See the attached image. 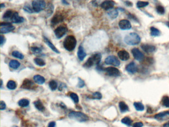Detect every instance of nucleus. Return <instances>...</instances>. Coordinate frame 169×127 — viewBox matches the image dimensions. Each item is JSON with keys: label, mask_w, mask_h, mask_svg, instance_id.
<instances>
[{"label": "nucleus", "mask_w": 169, "mask_h": 127, "mask_svg": "<svg viewBox=\"0 0 169 127\" xmlns=\"http://www.w3.org/2000/svg\"><path fill=\"white\" fill-rule=\"evenodd\" d=\"M77 41L75 36L72 35L67 36L63 42L64 48L68 51H72L75 50L76 46Z\"/></svg>", "instance_id": "nucleus-1"}, {"label": "nucleus", "mask_w": 169, "mask_h": 127, "mask_svg": "<svg viewBox=\"0 0 169 127\" xmlns=\"http://www.w3.org/2000/svg\"><path fill=\"white\" fill-rule=\"evenodd\" d=\"M124 41L129 45H136L141 41V38L139 35L136 33H130L126 36L124 38Z\"/></svg>", "instance_id": "nucleus-2"}, {"label": "nucleus", "mask_w": 169, "mask_h": 127, "mask_svg": "<svg viewBox=\"0 0 169 127\" xmlns=\"http://www.w3.org/2000/svg\"><path fill=\"white\" fill-rule=\"evenodd\" d=\"M102 59V55L100 53H96L91 56L84 65V67H90L94 65L98 66L100 63Z\"/></svg>", "instance_id": "nucleus-3"}, {"label": "nucleus", "mask_w": 169, "mask_h": 127, "mask_svg": "<svg viewBox=\"0 0 169 127\" xmlns=\"http://www.w3.org/2000/svg\"><path fill=\"white\" fill-rule=\"evenodd\" d=\"M68 117L71 119H74L80 122H85L89 119L88 117L86 114L81 112L72 111L69 113Z\"/></svg>", "instance_id": "nucleus-4"}, {"label": "nucleus", "mask_w": 169, "mask_h": 127, "mask_svg": "<svg viewBox=\"0 0 169 127\" xmlns=\"http://www.w3.org/2000/svg\"><path fill=\"white\" fill-rule=\"evenodd\" d=\"M46 4L44 0H33L32 2V8L36 12L44 10L46 8Z\"/></svg>", "instance_id": "nucleus-5"}, {"label": "nucleus", "mask_w": 169, "mask_h": 127, "mask_svg": "<svg viewBox=\"0 0 169 127\" xmlns=\"http://www.w3.org/2000/svg\"><path fill=\"white\" fill-rule=\"evenodd\" d=\"M15 29L14 26L10 22H2L1 24L0 32L1 34H6L13 31Z\"/></svg>", "instance_id": "nucleus-6"}, {"label": "nucleus", "mask_w": 169, "mask_h": 127, "mask_svg": "<svg viewBox=\"0 0 169 127\" xmlns=\"http://www.w3.org/2000/svg\"><path fill=\"white\" fill-rule=\"evenodd\" d=\"M105 63L107 65H111L115 67H118L120 65V61L115 56H109L107 57L105 60Z\"/></svg>", "instance_id": "nucleus-7"}, {"label": "nucleus", "mask_w": 169, "mask_h": 127, "mask_svg": "<svg viewBox=\"0 0 169 127\" xmlns=\"http://www.w3.org/2000/svg\"><path fill=\"white\" fill-rule=\"evenodd\" d=\"M67 27L63 25L60 26L57 28L54 31L56 37L58 39L62 38L67 33Z\"/></svg>", "instance_id": "nucleus-8"}, {"label": "nucleus", "mask_w": 169, "mask_h": 127, "mask_svg": "<svg viewBox=\"0 0 169 127\" xmlns=\"http://www.w3.org/2000/svg\"><path fill=\"white\" fill-rule=\"evenodd\" d=\"M104 70L106 72L108 75L110 76L117 77L121 75L120 71L117 68H116V67H106Z\"/></svg>", "instance_id": "nucleus-9"}, {"label": "nucleus", "mask_w": 169, "mask_h": 127, "mask_svg": "<svg viewBox=\"0 0 169 127\" xmlns=\"http://www.w3.org/2000/svg\"><path fill=\"white\" fill-rule=\"evenodd\" d=\"M131 53L134 59L138 61H141L144 58V54L138 48L133 49L131 50Z\"/></svg>", "instance_id": "nucleus-10"}, {"label": "nucleus", "mask_w": 169, "mask_h": 127, "mask_svg": "<svg viewBox=\"0 0 169 127\" xmlns=\"http://www.w3.org/2000/svg\"><path fill=\"white\" fill-rule=\"evenodd\" d=\"M24 20L25 19L23 17L19 16L17 12H14L10 21L14 24H20L24 22Z\"/></svg>", "instance_id": "nucleus-11"}, {"label": "nucleus", "mask_w": 169, "mask_h": 127, "mask_svg": "<svg viewBox=\"0 0 169 127\" xmlns=\"http://www.w3.org/2000/svg\"><path fill=\"white\" fill-rule=\"evenodd\" d=\"M154 118L158 121H163L169 119V111H163L155 115Z\"/></svg>", "instance_id": "nucleus-12"}, {"label": "nucleus", "mask_w": 169, "mask_h": 127, "mask_svg": "<svg viewBox=\"0 0 169 127\" xmlns=\"http://www.w3.org/2000/svg\"><path fill=\"white\" fill-rule=\"evenodd\" d=\"M115 2L112 0H106L101 4V7L105 10H109L113 8L115 5Z\"/></svg>", "instance_id": "nucleus-13"}, {"label": "nucleus", "mask_w": 169, "mask_h": 127, "mask_svg": "<svg viewBox=\"0 0 169 127\" xmlns=\"http://www.w3.org/2000/svg\"><path fill=\"white\" fill-rule=\"evenodd\" d=\"M120 28L122 30H129L131 28V25L129 20H122L120 21L118 23Z\"/></svg>", "instance_id": "nucleus-14"}, {"label": "nucleus", "mask_w": 169, "mask_h": 127, "mask_svg": "<svg viewBox=\"0 0 169 127\" xmlns=\"http://www.w3.org/2000/svg\"><path fill=\"white\" fill-rule=\"evenodd\" d=\"M64 20V17L61 14H56L53 16V17L52 19L51 24L52 26H54L62 22Z\"/></svg>", "instance_id": "nucleus-15"}, {"label": "nucleus", "mask_w": 169, "mask_h": 127, "mask_svg": "<svg viewBox=\"0 0 169 127\" xmlns=\"http://www.w3.org/2000/svg\"><path fill=\"white\" fill-rule=\"evenodd\" d=\"M35 87L34 83L28 79H25L21 85V88L26 89H33Z\"/></svg>", "instance_id": "nucleus-16"}, {"label": "nucleus", "mask_w": 169, "mask_h": 127, "mask_svg": "<svg viewBox=\"0 0 169 127\" xmlns=\"http://www.w3.org/2000/svg\"><path fill=\"white\" fill-rule=\"evenodd\" d=\"M126 69L129 72L134 74L138 71V67L134 62H131L126 66Z\"/></svg>", "instance_id": "nucleus-17"}, {"label": "nucleus", "mask_w": 169, "mask_h": 127, "mask_svg": "<svg viewBox=\"0 0 169 127\" xmlns=\"http://www.w3.org/2000/svg\"><path fill=\"white\" fill-rule=\"evenodd\" d=\"M141 48L144 51L147 53H152L155 51L156 50V47L150 44H142L141 45Z\"/></svg>", "instance_id": "nucleus-18"}, {"label": "nucleus", "mask_w": 169, "mask_h": 127, "mask_svg": "<svg viewBox=\"0 0 169 127\" xmlns=\"http://www.w3.org/2000/svg\"><path fill=\"white\" fill-rule=\"evenodd\" d=\"M118 55L120 59L123 61H127L130 59L129 53L125 50H121L118 53Z\"/></svg>", "instance_id": "nucleus-19"}, {"label": "nucleus", "mask_w": 169, "mask_h": 127, "mask_svg": "<svg viewBox=\"0 0 169 127\" xmlns=\"http://www.w3.org/2000/svg\"><path fill=\"white\" fill-rule=\"evenodd\" d=\"M77 56L79 60L80 61H83L86 56V53H85L84 48L81 45L79 46L77 51Z\"/></svg>", "instance_id": "nucleus-20"}, {"label": "nucleus", "mask_w": 169, "mask_h": 127, "mask_svg": "<svg viewBox=\"0 0 169 127\" xmlns=\"http://www.w3.org/2000/svg\"><path fill=\"white\" fill-rule=\"evenodd\" d=\"M44 42H45V43L50 48V49H52L54 52H55L56 53L59 54L60 52L59 50L57 49V48L56 47L54 46V45L47 38H46V37H44Z\"/></svg>", "instance_id": "nucleus-21"}, {"label": "nucleus", "mask_w": 169, "mask_h": 127, "mask_svg": "<svg viewBox=\"0 0 169 127\" xmlns=\"http://www.w3.org/2000/svg\"><path fill=\"white\" fill-rule=\"evenodd\" d=\"M33 80L35 83L39 84H42L45 82V79L43 76L38 75H35L33 77Z\"/></svg>", "instance_id": "nucleus-22"}, {"label": "nucleus", "mask_w": 169, "mask_h": 127, "mask_svg": "<svg viewBox=\"0 0 169 127\" xmlns=\"http://www.w3.org/2000/svg\"><path fill=\"white\" fill-rule=\"evenodd\" d=\"M13 12H13L12 10H7L6 12H4L3 16V19L5 20L10 21L12 17Z\"/></svg>", "instance_id": "nucleus-23"}, {"label": "nucleus", "mask_w": 169, "mask_h": 127, "mask_svg": "<svg viewBox=\"0 0 169 127\" xmlns=\"http://www.w3.org/2000/svg\"><path fill=\"white\" fill-rule=\"evenodd\" d=\"M119 108L122 113H125L129 110L128 106L126 104L125 102L121 101L119 103Z\"/></svg>", "instance_id": "nucleus-24"}, {"label": "nucleus", "mask_w": 169, "mask_h": 127, "mask_svg": "<svg viewBox=\"0 0 169 127\" xmlns=\"http://www.w3.org/2000/svg\"><path fill=\"white\" fill-rule=\"evenodd\" d=\"M108 15L110 17L112 20H114L116 19L118 17V12L117 9H115L113 10L110 11V12H108Z\"/></svg>", "instance_id": "nucleus-25"}, {"label": "nucleus", "mask_w": 169, "mask_h": 127, "mask_svg": "<svg viewBox=\"0 0 169 127\" xmlns=\"http://www.w3.org/2000/svg\"><path fill=\"white\" fill-rule=\"evenodd\" d=\"M20 65V62L16 60H11L9 63V66L13 69H18Z\"/></svg>", "instance_id": "nucleus-26"}, {"label": "nucleus", "mask_w": 169, "mask_h": 127, "mask_svg": "<svg viewBox=\"0 0 169 127\" xmlns=\"http://www.w3.org/2000/svg\"><path fill=\"white\" fill-rule=\"evenodd\" d=\"M34 104L35 107L39 110L40 111H43L45 110V107L43 105L42 103L40 101L37 100L36 101L34 102Z\"/></svg>", "instance_id": "nucleus-27"}, {"label": "nucleus", "mask_w": 169, "mask_h": 127, "mask_svg": "<svg viewBox=\"0 0 169 127\" xmlns=\"http://www.w3.org/2000/svg\"><path fill=\"white\" fill-rule=\"evenodd\" d=\"M135 109L138 111H142L144 110V106L141 102H135L134 104Z\"/></svg>", "instance_id": "nucleus-28"}, {"label": "nucleus", "mask_w": 169, "mask_h": 127, "mask_svg": "<svg viewBox=\"0 0 169 127\" xmlns=\"http://www.w3.org/2000/svg\"><path fill=\"white\" fill-rule=\"evenodd\" d=\"M150 34L152 36H159L160 35V31L154 27H151L150 28Z\"/></svg>", "instance_id": "nucleus-29"}, {"label": "nucleus", "mask_w": 169, "mask_h": 127, "mask_svg": "<svg viewBox=\"0 0 169 127\" xmlns=\"http://www.w3.org/2000/svg\"><path fill=\"white\" fill-rule=\"evenodd\" d=\"M18 104L20 107H27L29 104V101L26 99H21L19 101Z\"/></svg>", "instance_id": "nucleus-30"}, {"label": "nucleus", "mask_w": 169, "mask_h": 127, "mask_svg": "<svg viewBox=\"0 0 169 127\" xmlns=\"http://www.w3.org/2000/svg\"><path fill=\"white\" fill-rule=\"evenodd\" d=\"M16 83L13 80H10L8 81L7 87L9 89L13 90L16 88Z\"/></svg>", "instance_id": "nucleus-31"}, {"label": "nucleus", "mask_w": 169, "mask_h": 127, "mask_svg": "<svg viewBox=\"0 0 169 127\" xmlns=\"http://www.w3.org/2000/svg\"><path fill=\"white\" fill-rule=\"evenodd\" d=\"M121 122L122 124H125L128 126H130L133 123L132 120L130 119V117H126L124 118L123 119H122Z\"/></svg>", "instance_id": "nucleus-32"}, {"label": "nucleus", "mask_w": 169, "mask_h": 127, "mask_svg": "<svg viewBox=\"0 0 169 127\" xmlns=\"http://www.w3.org/2000/svg\"><path fill=\"white\" fill-rule=\"evenodd\" d=\"M12 55L13 57L19 59H23L24 58V55L17 51H14L12 52Z\"/></svg>", "instance_id": "nucleus-33"}, {"label": "nucleus", "mask_w": 169, "mask_h": 127, "mask_svg": "<svg viewBox=\"0 0 169 127\" xmlns=\"http://www.w3.org/2000/svg\"><path fill=\"white\" fill-rule=\"evenodd\" d=\"M34 61L35 63L37 65H38V66H40V67H43L44 66H45V65H46L45 61L41 59L36 58L34 59Z\"/></svg>", "instance_id": "nucleus-34"}, {"label": "nucleus", "mask_w": 169, "mask_h": 127, "mask_svg": "<svg viewBox=\"0 0 169 127\" xmlns=\"http://www.w3.org/2000/svg\"><path fill=\"white\" fill-rule=\"evenodd\" d=\"M162 104L166 107L169 108V97L167 96H164L162 99Z\"/></svg>", "instance_id": "nucleus-35"}, {"label": "nucleus", "mask_w": 169, "mask_h": 127, "mask_svg": "<svg viewBox=\"0 0 169 127\" xmlns=\"http://www.w3.org/2000/svg\"><path fill=\"white\" fill-rule=\"evenodd\" d=\"M49 87L52 90L54 91L58 87V84L55 80H52L49 83Z\"/></svg>", "instance_id": "nucleus-36"}, {"label": "nucleus", "mask_w": 169, "mask_h": 127, "mask_svg": "<svg viewBox=\"0 0 169 127\" xmlns=\"http://www.w3.org/2000/svg\"><path fill=\"white\" fill-rule=\"evenodd\" d=\"M149 4V3L147 2H143V1H138L136 3V6L138 8H144L147 6Z\"/></svg>", "instance_id": "nucleus-37"}, {"label": "nucleus", "mask_w": 169, "mask_h": 127, "mask_svg": "<svg viewBox=\"0 0 169 127\" xmlns=\"http://www.w3.org/2000/svg\"><path fill=\"white\" fill-rule=\"evenodd\" d=\"M91 98L94 99H101L102 98V95L99 92H95L93 93Z\"/></svg>", "instance_id": "nucleus-38"}, {"label": "nucleus", "mask_w": 169, "mask_h": 127, "mask_svg": "<svg viewBox=\"0 0 169 127\" xmlns=\"http://www.w3.org/2000/svg\"><path fill=\"white\" fill-rule=\"evenodd\" d=\"M70 97L75 103H78L79 102V98L78 95L75 93H71Z\"/></svg>", "instance_id": "nucleus-39"}, {"label": "nucleus", "mask_w": 169, "mask_h": 127, "mask_svg": "<svg viewBox=\"0 0 169 127\" xmlns=\"http://www.w3.org/2000/svg\"><path fill=\"white\" fill-rule=\"evenodd\" d=\"M156 11L160 15H164L165 13V8H164L162 6H157V7L156 8Z\"/></svg>", "instance_id": "nucleus-40"}, {"label": "nucleus", "mask_w": 169, "mask_h": 127, "mask_svg": "<svg viewBox=\"0 0 169 127\" xmlns=\"http://www.w3.org/2000/svg\"><path fill=\"white\" fill-rule=\"evenodd\" d=\"M24 11H25V12H28V13H33L34 12V11L33 10V8H32L29 5H25L24 6Z\"/></svg>", "instance_id": "nucleus-41"}, {"label": "nucleus", "mask_w": 169, "mask_h": 127, "mask_svg": "<svg viewBox=\"0 0 169 127\" xmlns=\"http://www.w3.org/2000/svg\"><path fill=\"white\" fill-rule=\"evenodd\" d=\"M31 50L34 54H38L42 52V49L40 48L37 47H31Z\"/></svg>", "instance_id": "nucleus-42"}, {"label": "nucleus", "mask_w": 169, "mask_h": 127, "mask_svg": "<svg viewBox=\"0 0 169 127\" xmlns=\"http://www.w3.org/2000/svg\"><path fill=\"white\" fill-rule=\"evenodd\" d=\"M53 10H54L53 6L52 4L49 5L47 8V13L48 16H50L53 13Z\"/></svg>", "instance_id": "nucleus-43"}, {"label": "nucleus", "mask_w": 169, "mask_h": 127, "mask_svg": "<svg viewBox=\"0 0 169 127\" xmlns=\"http://www.w3.org/2000/svg\"><path fill=\"white\" fill-rule=\"evenodd\" d=\"M84 85H85L84 81L81 79L79 78V83H78L77 87L79 88H83L84 87Z\"/></svg>", "instance_id": "nucleus-44"}, {"label": "nucleus", "mask_w": 169, "mask_h": 127, "mask_svg": "<svg viewBox=\"0 0 169 127\" xmlns=\"http://www.w3.org/2000/svg\"><path fill=\"white\" fill-rule=\"evenodd\" d=\"M143 126V124L141 122H139L134 123L133 127H142Z\"/></svg>", "instance_id": "nucleus-45"}, {"label": "nucleus", "mask_w": 169, "mask_h": 127, "mask_svg": "<svg viewBox=\"0 0 169 127\" xmlns=\"http://www.w3.org/2000/svg\"><path fill=\"white\" fill-rule=\"evenodd\" d=\"M6 108V105L5 102L3 101H1V110H4Z\"/></svg>", "instance_id": "nucleus-46"}, {"label": "nucleus", "mask_w": 169, "mask_h": 127, "mask_svg": "<svg viewBox=\"0 0 169 127\" xmlns=\"http://www.w3.org/2000/svg\"><path fill=\"white\" fill-rule=\"evenodd\" d=\"M6 42V38L3 35H1V46H2V45L4 44Z\"/></svg>", "instance_id": "nucleus-47"}, {"label": "nucleus", "mask_w": 169, "mask_h": 127, "mask_svg": "<svg viewBox=\"0 0 169 127\" xmlns=\"http://www.w3.org/2000/svg\"><path fill=\"white\" fill-rule=\"evenodd\" d=\"M128 17H129V18L131 19H132V20H134L136 21H138V19H136V17L135 16H134L133 15L131 14V13H129V14L128 15Z\"/></svg>", "instance_id": "nucleus-48"}, {"label": "nucleus", "mask_w": 169, "mask_h": 127, "mask_svg": "<svg viewBox=\"0 0 169 127\" xmlns=\"http://www.w3.org/2000/svg\"><path fill=\"white\" fill-rule=\"evenodd\" d=\"M56 123L55 122H51L49 123L48 127H55Z\"/></svg>", "instance_id": "nucleus-49"}, {"label": "nucleus", "mask_w": 169, "mask_h": 127, "mask_svg": "<svg viewBox=\"0 0 169 127\" xmlns=\"http://www.w3.org/2000/svg\"><path fill=\"white\" fill-rule=\"evenodd\" d=\"M125 3H126V6H129V7L132 6L133 4H132V3H131L130 2H129V1H126V2H125Z\"/></svg>", "instance_id": "nucleus-50"}, {"label": "nucleus", "mask_w": 169, "mask_h": 127, "mask_svg": "<svg viewBox=\"0 0 169 127\" xmlns=\"http://www.w3.org/2000/svg\"><path fill=\"white\" fill-rule=\"evenodd\" d=\"M147 112L148 113H152V112H153V111H152V110L151 109V108H150V107H148V108H147Z\"/></svg>", "instance_id": "nucleus-51"}, {"label": "nucleus", "mask_w": 169, "mask_h": 127, "mask_svg": "<svg viewBox=\"0 0 169 127\" xmlns=\"http://www.w3.org/2000/svg\"><path fill=\"white\" fill-rule=\"evenodd\" d=\"M163 127H169V122L164 124L163 125Z\"/></svg>", "instance_id": "nucleus-52"}, {"label": "nucleus", "mask_w": 169, "mask_h": 127, "mask_svg": "<svg viewBox=\"0 0 169 127\" xmlns=\"http://www.w3.org/2000/svg\"><path fill=\"white\" fill-rule=\"evenodd\" d=\"M4 7H5V4L4 3H2V4H1V8H4Z\"/></svg>", "instance_id": "nucleus-53"}, {"label": "nucleus", "mask_w": 169, "mask_h": 127, "mask_svg": "<svg viewBox=\"0 0 169 127\" xmlns=\"http://www.w3.org/2000/svg\"><path fill=\"white\" fill-rule=\"evenodd\" d=\"M1 87L2 88V84H3V81H2V79L1 80Z\"/></svg>", "instance_id": "nucleus-54"}, {"label": "nucleus", "mask_w": 169, "mask_h": 127, "mask_svg": "<svg viewBox=\"0 0 169 127\" xmlns=\"http://www.w3.org/2000/svg\"><path fill=\"white\" fill-rule=\"evenodd\" d=\"M118 10H119L120 11H124V9H122V8H118Z\"/></svg>", "instance_id": "nucleus-55"}, {"label": "nucleus", "mask_w": 169, "mask_h": 127, "mask_svg": "<svg viewBox=\"0 0 169 127\" xmlns=\"http://www.w3.org/2000/svg\"><path fill=\"white\" fill-rule=\"evenodd\" d=\"M167 26H168L169 28V22H167Z\"/></svg>", "instance_id": "nucleus-56"}, {"label": "nucleus", "mask_w": 169, "mask_h": 127, "mask_svg": "<svg viewBox=\"0 0 169 127\" xmlns=\"http://www.w3.org/2000/svg\"><path fill=\"white\" fill-rule=\"evenodd\" d=\"M12 127H18L17 126H12Z\"/></svg>", "instance_id": "nucleus-57"}]
</instances>
